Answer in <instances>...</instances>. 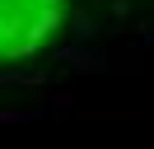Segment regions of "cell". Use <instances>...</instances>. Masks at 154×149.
<instances>
[{"label":"cell","mask_w":154,"mask_h":149,"mask_svg":"<svg viewBox=\"0 0 154 149\" xmlns=\"http://www.w3.org/2000/svg\"><path fill=\"white\" fill-rule=\"evenodd\" d=\"M56 61H75V70H103V51H84V47H61Z\"/></svg>","instance_id":"obj_1"},{"label":"cell","mask_w":154,"mask_h":149,"mask_svg":"<svg viewBox=\"0 0 154 149\" xmlns=\"http://www.w3.org/2000/svg\"><path fill=\"white\" fill-rule=\"evenodd\" d=\"M75 37H79V42H84V37H98V28H94L89 14H75Z\"/></svg>","instance_id":"obj_2"},{"label":"cell","mask_w":154,"mask_h":149,"mask_svg":"<svg viewBox=\"0 0 154 149\" xmlns=\"http://www.w3.org/2000/svg\"><path fill=\"white\" fill-rule=\"evenodd\" d=\"M70 102H75V98H70V93H61V89H56V93H51V98H47V107H56V112H66Z\"/></svg>","instance_id":"obj_3"}]
</instances>
